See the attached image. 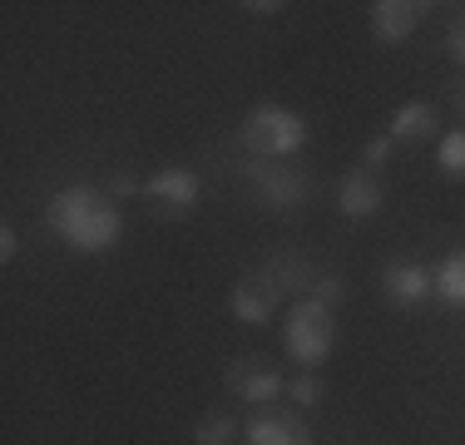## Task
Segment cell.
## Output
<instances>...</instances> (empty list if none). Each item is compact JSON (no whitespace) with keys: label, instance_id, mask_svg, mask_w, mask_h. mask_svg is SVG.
Instances as JSON below:
<instances>
[{"label":"cell","instance_id":"obj_1","mask_svg":"<svg viewBox=\"0 0 465 445\" xmlns=\"http://www.w3.org/2000/svg\"><path fill=\"white\" fill-rule=\"evenodd\" d=\"M45 222L54 228V238L70 242L74 252H109L124 238V213H119V203L90 183L60 188L45 208Z\"/></svg>","mask_w":465,"mask_h":445},{"label":"cell","instance_id":"obj_18","mask_svg":"<svg viewBox=\"0 0 465 445\" xmlns=\"http://www.w3.org/2000/svg\"><path fill=\"white\" fill-rule=\"evenodd\" d=\"M307 297H317V302H322V307H337L341 302V297H347V282H341V277H317V282H312V292H307Z\"/></svg>","mask_w":465,"mask_h":445},{"label":"cell","instance_id":"obj_6","mask_svg":"<svg viewBox=\"0 0 465 445\" xmlns=\"http://www.w3.org/2000/svg\"><path fill=\"white\" fill-rule=\"evenodd\" d=\"M223 381H228V391L238 396V400H248V406H272V400L287 391V381L278 376V366L262 361V356H242V361H232L228 371H223Z\"/></svg>","mask_w":465,"mask_h":445},{"label":"cell","instance_id":"obj_19","mask_svg":"<svg viewBox=\"0 0 465 445\" xmlns=\"http://www.w3.org/2000/svg\"><path fill=\"white\" fill-rule=\"evenodd\" d=\"M391 153H396V139H391V134H376V139L367 143V153H361V159H367V169L376 173L386 159H391Z\"/></svg>","mask_w":465,"mask_h":445},{"label":"cell","instance_id":"obj_21","mask_svg":"<svg viewBox=\"0 0 465 445\" xmlns=\"http://www.w3.org/2000/svg\"><path fill=\"white\" fill-rule=\"evenodd\" d=\"M450 54H456V60L465 64V10L456 15V25H450Z\"/></svg>","mask_w":465,"mask_h":445},{"label":"cell","instance_id":"obj_20","mask_svg":"<svg viewBox=\"0 0 465 445\" xmlns=\"http://www.w3.org/2000/svg\"><path fill=\"white\" fill-rule=\"evenodd\" d=\"M134 193H143V183H139L134 173L119 169L114 178H109V198H114V203H124V198H134Z\"/></svg>","mask_w":465,"mask_h":445},{"label":"cell","instance_id":"obj_10","mask_svg":"<svg viewBox=\"0 0 465 445\" xmlns=\"http://www.w3.org/2000/svg\"><path fill=\"white\" fill-rule=\"evenodd\" d=\"M282 302V292L268 282V277H242L238 287H232V297H228V307H232V317L238 321H248V327H258V321H268L272 317V307Z\"/></svg>","mask_w":465,"mask_h":445},{"label":"cell","instance_id":"obj_8","mask_svg":"<svg viewBox=\"0 0 465 445\" xmlns=\"http://www.w3.org/2000/svg\"><path fill=\"white\" fill-rule=\"evenodd\" d=\"M426 0H376L371 5V35L381 44H401L416 35V25L426 20Z\"/></svg>","mask_w":465,"mask_h":445},{"label":"cell","instance_id":"obj_22","mask_svg":"<svg viewBox=\"0 0 465 445\" xmlns=\"http://www.w3.org/2000/svg\"><path fill=\"white\" fill-rule=\"evenodd\" d=\"M15 252H20V238H15V228L5 222V228H0V262H10Z\"/></svg>","mask_w":465,"mask_h":445},{"label":"cell","instance_id":"obj_14","mask_svg":"<svg viewBox=\"0 0 465 445\" xmlns=\"http://www.w3.org/2000/svg\"><path fill=\"white\" fill-rule=\"evenodd\" d=\"M262 277H268L272 287L287 297V292H312L317 272L307 267L302 258H292V252H278V258H268V267H262Z\"/></svg>","mask_w":465,"mask_h":445},{"label":"cell","instance_id":"obj_9","mask_svg":"<svg viewBox=\"0 0 465 445\" xmlns=\"http://www.w3.org/2000/svg\"><path fill=\"white\" fill-rule=\"evenodd\" d=\"M242 436H248V445H312V430L292 410H258Z\"/></svg>","mask_w":465,"mask_h":445},{"label":"cell","instance_id":"obj_24","mask_svg":"<svg viewBox=\"0 0 465 445\" xmlns=\"http://www.w3.org/2000/svg\"><path fill=\"white\" fill-rule=\"evenodd\" d=\"M450 104H456V109H460V114H465V74H460V80H456V84H450Z\"/></svg>","mask_w":465,"mask_h":445},{"label":"cell","instance_id":"obj_7","mask_svg":"<svg viewBox=\"0 0 465 445\" xmlns=\"http://www.w3.org/2000/svg\"><path fill=\"white\" fill-rule=\"evenodd\" d=\"M381 292L391 307L411 312V307H426L430 297H436V282H430L426 262H386L381 267Z\"/></svg>","mask_w":465,"mask_h":445},{"label":"cell","instance_id":"obj_16","mask_svg":"<svg viewBox=\"0 0 465 445\" xmlns=\"http://www.w3.org/2000/svg\"><path fill=\"white\" fill-rule=\"evenodd\" d=\"M436 169H440V178H450V183H465V129H450L446 139H440Z\"/></svg>","mask_w":465,"mask_h":445},{"label":"cell","instance_id":"obj_12","mask_svg":"<svg viewBox=\"0 0 465 445\" xmlns=\"http://www.w3.org/2000/svg\"><path fill=\"white\" fill-rule=\"evenodd\" d=\"M430 282H436V302L465 312V248H450L446 258L430 267Z\"/></svg>","mask_w":465,"mask_h":445},{"label":"cell","instance_id":"obj_13","mask_svg":"<svg viewBox=\"0 0 465 445\" xmlns=\"http://www.w3.org/2000/svg\"><path fill=\"white\" fill-rule=\"evenodd\" d=\"M391 134L396 143H416V139H430V134H436V109L426 104V99H411V104H401L391 114Z\"/></svg>","mask_w":465,"mask_h":445},{"label":"cell","instance_id":"obj_23","mask_svg":"<svg viewBox=\"0 0 465 445\" xmlns=\"http://www.w3.org/2000/svg\"><path fill=\"white\" fill-rule=\"evenodd\" d=\"M242 10H252V15H278V10H287L282 0H248Z\"/></svg>","mask_w":465,"mask_h":445},{"label":"cell","instance_id":"obj_17","mask_svg":"<svg viewBox=\"0 0 465 445\" xmlns=\"http://www.w3.org/2000/svg\"><path fill=\"white\" fill-rule=\"evenodd\" d=\"M287 396H292L297 406H317V400H322V381H317L312 371H302L297 381H287Z\"/></svg>","mask_w":465,"mask_h":445},{"label":"cell","instance_id":"obj_5","mask_svg":"<svg viewBox=\"0 0 465 445\" xmlns=\"http://www.w3.org/2000/svg\"><path fill=\"white\" fill-rule=\"evenodd\" d=\"M242 178L252 183V193L262 198L268 208H292L302 203L307 178L292 169V163H262V159H242Z\"/></svg>","mask_w":465,"mask_h":445},{"label":"cell","instance_id":"obj_3","mask_svg":"<svg viewBox=\"0 0 465 445\" xmlns=\"http://www.w3.org/2000/svg\"><path fill=\"white\" fill-rule=\"evenodd\" d=\"M282 347L297 366H322L331 356V347H337V312L322 307L317 297H302V302L287 312Z\"/></svg>","mask_w":465,"mask_h":445},{"label":"cell","instance_id":"obj_11","mask_svg":"<svg viewBox=\"0 0 465 445\" xmlns=\"http://www.w3.org/2000/svg\"><path fill=\"white\" fill-rule=\"evenodd\" d=\"M381 203H386V183L371 169H357V173H347L337 183V208L347 218H371Z\"/></svg>","mask_w":465,"mask_h":445},{"label":"cell","instance_id":"obj_15","mask_svg":"<svg viewBox=\"0 0 465 445\" xmlns=\"http://www.w3.org/2000/svg\"><path fill=\"white\" fill-rule=\"evenodd\" d=\"M232 436H238V420L228 410H203L193 420V445H232Z\"/></svg>","mask_w":465,"mask_h":445},{"label":"cell","instance_id":"obj_4","mask_svg":"<svg viewBox=\"0 0 465 445\" xmlns=\"http://www.w3.org/2000/svg\"><path fill=\"white\" fill-rule=\"evenodd\" d=\"M198 193H203V183H198L193 169H159L153 178H143V203H149L153 218L163 222H179L198 208Z\"/></svg>","mask_w":465,"mask_h":445},{"label":"cell","instance_id":"obj_2","mask_svg":"<svg viewBox=\"0 0 465 445\" xmlns=\"http://www.w3.org/2000/svg\"><path fill=\"white\" fill-rule=\"evenodd\" d=\"M238 143L248 159H262V163H282L292 159L297 149L307 143V119L287 104H258L238 129Z\"/></svg>","mask_w":465,"mask_h":445}]
</instances>
